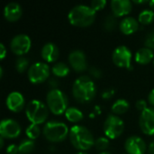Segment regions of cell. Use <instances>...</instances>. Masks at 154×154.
<instances>
[{
	"mask_svg": "<svg viewBox=\"0 0 154 154\" xmlns=\"http://www.w3.org/2000/svg\"><path fill=\"white\" fill-rule=\"evenodd\" d=\"M28 79L32 84H40L49 79L50 67L45 62H36L30 66L28 72Z\"/></svg>",
	"mask_w": 154,
	"mask_h": 154,
	"instance_id": "cell-8",
	"label": "cell"
},
{
	"mask_svg": "<svg viewBox=\"0 0 154 154\" xmlns=\"http://www.w3.org/2000/svg\"><path fill=\"white\" fill-rule=\"evenodd\" d=\"M19 152V148L15 144H10L6 148V153L7 154H17Z\"/></svg>",
	"mask_w": 154,
	"mask_h": 154,
	"instance_id": "cell-34",
	"label": "cell"
},
{
	"mask_svg": "<svg viewBox=\"0 0 154 154\" xmlns=\"http://www.w3.org/2000/svg\"><path fill=\"white\" fill-rule=\"evenodd\" d=\"M32 46V41L26 34L20 33L15 35L10 42V49L13 53L17 56H23L26 54Z\"/></svg>",
	"mask_w": 154,
	"mask_h": 154,
	"instance_id": "cell-10",
	"label": "cell"
},
{
	"mask_svg": "<svg viewBox=\"0 0 154 154\" xmlns=\"http://www.w3.org/2000/svg\"><path fill=\"white\" fill-rule=\"evenodd\" d=\"M21 134L20 125L14 119H3L0 123V134L5 139L17 138Z\"/></svg>",
	"mask_w": 154,
	"mask_h": 154,
	"instance_id": "cell-11",
	"label": "cell"
},
{
	"mask_svg": "<svg viewBox=\"0 0 154 154\" xmlns=\"http://www.w3.org/2000/svg\"><path fill=\"white\" fill-rule=\"evenodd\" d=\"M35 144L34 141L31 139H24L23 140L20 144L18 145L19 148V153L20 154H29L34 150Z\"/></svg>",
	"mask_w": 154,
	"mask_h": 154,
	"instance_id": "cell-24",
	"label": "cell"
},
{
	"mask_svg": "<svg viewBox=\"0 0 154 154\" xmlns=\"http://www.w3.org/2000/svg\"><path fill=\"white\" fill-rule=\"evenodd\" d=\"M5 104L10 111L14 113H18L23 109L25 101L23 96L20 92L13 91L7 96Z\"/></svg>",
	"mask_w": 154,
	"mask_h": 154,
	"instance_id": "cell-15",
	"label": "cell"
},
{
	"mask_svg": "<svg viewBox=\"0 0 154 154\" xmlns=\"http://www.w3.org/2000/svg\"><path fill=\"white\" fill-rule=\"evenodd\" d=\"M119 28L124 34L130 35L134 33L139 29V22L132 16H127L120 22Z\"/></svg>",
	"mask_w": 154,
	"mask_h": 154,
	"instance_id": "cell-19",
	"label": "cell"
},
{
	"mask_svg": "<svg viewBox=\"0 0 154 154\" xmlns=\"http://www.w3.org/2000/svg\"><path fill=\"white\" fill-rule=\"evenodd\" d=\"M27 119L33 125H42L45 123L49 116V108L41 100L33 99L30 101L25 107Z\"/></svg>",
	"mask_w": 154,
	"mask_h": 154,
	"instance_id": "cell-4",
	"label": "cell"
},
{
	"mask_svg": "<svg viewBox=\"0 0 154 154\" xmlns=\"http://www.w3.org/2000/svg\"><path fill=\"white\" fill-rule=\"evenodd\" d=\"M69 130L62 122L48 121L43 127V135L51 143H60L66 139Z\"/></svg>",
	"mask_w": 154,
	"mask_h": 154,
	"instance_id": "cell-6",
	"label": "cell"
},
{
	"mask_svg": "<svg viewBox=\"0 0 154 154\" xmlns=\"http://www.w3.org/2000/svg\"><path fill=\"white\" fill-rule=\"evenodd\" d=\"M148 153L154 154V141L152 142L148 146Z\"/></svg>",
	"mask_w": 154,
	"mask_h": 154,
	"instance_id": "cell-39",
	"label": "cell"
},
{
	"mask_svg": "<svg viewBox=\"0 0 154 154\" xmlns=\"http://www.w3.org/2000/svg\"><path fill=\"white\" fill-rule=\"evenodd\" d=\"M139 125L146 135H154V107H148L141 113Z\"/></svg>",
	"mask_w": 154,
	"mask_h": 154,
	"instance_id": "cell-12",
	"label": "cell"
},
{
	"mask_svg": "<svg viewBox=\"0 0 154 154\" xmlns=\"http://www.w3.org/2000/svg\"><path fill=\"white\" fill-rule=\"evenodd\" d=\"M103 129L108 139H116L124 133L125 123L118 116L109 115L104 122Z\"/></svg>",
	"mask_w": 154,
	"mask_h": 154,
	"instance_id": "cell-7",
	"label": "cell"
},
{
	"mask_svg": "<svg viewBox=\"0 0 154 154\" xmlns=\"http://www.w3.org/2000/svg\"><path fill=\"white\" fill-rule=\"evenodd\" d=\"M98 154H112L111 152H101L100 153Z\"/></svg>",
	"mask_w": 154,
	"mask_h": 154,
	"instance_id": "cell-44",
	"label": "cell"
},
{
	"mask_svg": "<svg viewBox=\"0 0 154 154\" xmlns=\"http://www.w3.org/2000/svg\"><path fill=\"white\" fill-rule=\"evenodd\" d=\"M117 24V21H116V17L112 14H109L106 17L105 21H104V29L107 32H112L116 29Z\"/></svg>",
	"mask_w": 154,
	"mask_h": 154,
	"instance_id": "cell-27",
	"label": "cell"
},
{
	"mask_svg": "<svg viewBox=\"0 0 154 154\" xmlns=\"http://www.w3.org/2000/svg\"><path fill=\"white\" fill-rule=\"evenodd\" d=\"M48 83H49V86H50L51 90H52V89H58V86H59L60 83H59V81L57 80V79H55V78H51V79H49Z\"/></svg>",
	"mask_w": 154,
	"mask_h": 154,
	"instance_id": "cell-35",
	"label": "cell"
},
{
	"mask_svg": "<svg viewBox=\"0 0 154 154\" xmlns=\"http://www.w3.org/2000/svg\"><path fill=\"white\" fill-rule=\"evenodd\" d=\"M23 14L22 6L15 2H11L7 4L4 8V16L8 22L14 23L18 21Z\"/></svg>",
	"mask_w": 154,
	"mask_h": 154,
	"instance_id": "cell-17",
	"label": "cell"
},
{
	"mask_svg": "<svg viewBox=\"0 0 154 154\" xmlns=\"http://www.w3.org/2000/svg\"><path fill=\"white\" fill-rule=\"evenodd\" d=\"M148 101H149V104L154 107V88L150 91L148 95Z\"/></svg>",
	"mask_w": 154,
	"mask_h": 154,
	"instance_id": "cell-38",
	"label": "cell"
},
{
	"mask_svg": "<svg viewBox=\"0 0 154 154\" xmlns=\"http://www.w3.org/2000/svg\"><path fill=\"white\" fill-rule=\"evenodd\" d=\"M25 134L28 137V139H31L32 141H34L35 139H37L41 134V130L39 125H33L31 124L25 130Z\"/></svg>",
	"mask_w": 154,
	"mask_h": 154,
	"instance_id": "cell-26",
	"label": "cell"
},
{
	"mask_svg": "<svg viewBox=\"0 0 154 154\" xmlns=\"http://www.w3.org/2000/svg\"><path fill=\"white\" fill-rule=\"evenodd\" d=\"M29 67V60L26 57H19L15 60V69L19 73H23Z\"/></svg>",
	"mask_w": 154,
	"mask_h": 154,
	"instance_id": "cell-28",
	"label": "cell"
},
{
	"mask_svg": "<svg viewBox=\"0 0 154 154\" xmlns=\"http://www.w3.org/2000/svg\"><path fill=\"white\" fill-rule=\"evenodd\" d=\"M149 5H150L151 9L153 11L154 10V0H151V1H149Z\"/></svg>",
	"mask_w": 154,
	"mask_h": 154,
	"instance_id": "cell-40",
	"label": "cell"
},
{
	"mask_svg": "<svg viewBox=\"0 0 154 154\" xmlns=\"http://www.w3.org/2000/svg\"><path fill=\"white\" fill-rule=\"evenodd\" d=\"M106 5V0H94L91 2L90 6L97 12L99 10H102Z\"/></svg>",
	"mask_w": 154,
	"mask_h": 154,
	"instance_id": "cell-30",
	"label": "cell"
},
{
	"mask_svg": "<svg viewBox=\"0 0 154 154\" xmlns=\"http://www.w3.org/2000/svg\"><path fill=\"white\" fill-rule=\"evenodd\" d=\"M77 154H88V153H87V152H78Z\"/></svg>",
	"mask_w": 154,
	"mask_h": 154,
	"instance_id": "cell-45",
	"label": "cell"
},
{
	"mask_svg": "<svg viewBox=\"0 0 154 154\" xmlns=\"http://www.w3.org/2000/svg\"><path fill=\"white\" fill-rule=\"evenodd\" d=\"M42 58L48 63L54 62L58 60L60 51L57 45L52 42H47L42 49Z\"/></svg>",
	"mask_w": 154,
	"mask_h": 154,
	"instance_id": "cell-18",
	"label": "cell"
},
{
	"mask_svg": "<svg viewBox=\"0 0 154 154\" xmlns=\"http://www.w3.org/2000/svg\"><path fill=\"white\" fill-rule=\"evenodd\" d=\"M152 60H154L153 51L149 48H141L135 53V61L141 65L149 64Z\"/></svg>",
	"mask_w": 154,
	"mask_h": 154,
	"instance_id": "cell-20",
	"label": "cell"
},
{
	"mask_svg": "<svg viewBox=\"0 0 154 154\" xmlns=\"http://www.w3.org/2000/svg\"><path fill=\"white\" fill-rule=\"evenodd\" d=\"M46 104L49 110L56 116L65 114L68 107V97L60 89L50 90L46 96Z\"/></svg>",
	"mask_w": 154,
	"mask_h": 154,
	"instance_id": "cell-5",
	"label": "cell"
},
{
	"mask_svg": "<svg viewBox=\"0 0 154 154\" xmlns=\"http://www.w3.org/2000/svg\"><path fill=\"white\" fill-rule=\"evenodd\" d=\"M135 106H136V108H137L139 111H141V113H142L143 111H144L145 109L148 108V107H147V102H146L145 100H143V99L138 100V101L136 102V104H135Z\"/></svg>",
	"mask_w": 154,
	"mask_h": 154,
	"instance_id": "cell-32",
	"label": "cell"
},
{
	"mask_svg": "<svg viewBox=\"0 0 154 154\" xmlns=\"http://www.w3.org/2000/svg\"><path fill=\"white\" fill-rule=\"evenodd\" d=\"M96 11L89 5H78L74 6L68 14L70 24L78 27H87L91 25L96 19Z\"/></svg>",
	"mask_w": 154,
	"mask_h": 154,
	"instance_id": "cell-3",
	"label": "cell"
},
{
	"mask_svg": "<svg viewBox=\"0 0 154 154\" xmlns=\"http://www.w3.org/2000/svg\"><path fill=\"white\" fill-rule=\"evenodd\" d=\"M71 144L79 151H88L95 145V140L92 133L83 125H74L69 129V134Z\"/></svg>",
	"mask_w": 154,
	"mask_h": 154,
	"instance_id": "cell-2",
	"label": "cell"
},
{
	"mask_svg": "<svg viewBox=\"0 0 154 154\" xmlns=\"http://www.w3.org/2000/svg\"><path fill=\"white\" fill-rule=\"evenodd\" d=\"M134 3H135V4H145V3H149V2L145 1V0H143V1H136V0H134Z\"/></svg>",
	"mask_w": 154,
	"mask_h": 154,
	"instance_id": "cell-41",
	"label": "cell"
},
{
	"mask_svg": "<svg viewBox=\"0 0 154 154\" xmlns=\"http://www.w3.org/2000/svg\"><path fill=\"white\" fill-rule=\"evenodd\" d=\"M153 64H154V60H153Z\"/></svg>",
	"mask_w": 154,
	"mask_h": 154,
	"instance_id": "cell-46",
	"label": "cell"
},
{
	"mask_svg": "<svg viewBox=\"0 0 154 154\" xmlns=\"http://www.w3.org/2000/svg\"><path fill=\"white\" fill-rule=\"evenodd\" d=\"M95 146L98 151L106 152V149L109 147V140L106 137H99L95 142Z\"/></svg>",
	"mask_w": 154,
	"mask_h": 154,
	"instance_id": "cell-29",
	"label": "cell"
},
{
	"mask_svg": "<svg viewBox=\"0 0 154 154\" xmlns=\"http://www.w3.org/2000/svg\"><path fill=\"white\" fill-rule=\"evenodd\" d=\"M125 149L128 154H144L146 152L147 146L143 138L133 135L126 139L125 143Z\"/></svg>",
	"mask_w": 154,
	"mask_h": 154,
	"instance_id": "cell-13",
	"label": "cell"
},
{
	"mask_svg": "<svg viewBox=\"0 0 154 154\" xmlns=\"http://www.w3.org/2000/svg\"><path fill=\"white\" fill-rule=\"evenodd\" d=\"M65 116H66V118H67L68 121H69L71 123H78V122H80L83 119L84 115L77 107L71 106V107H69L66 110Z\"/></svg>",
	"mask_w": 154,
	"mask_h": 154,
	"instance_id": "cell-21",
	"label": "cell"
},
{
	"mask_svg": "<svg viewBox=\"0 0 154 154\" xmlns=\"http://www.w3.org/2000/svg\"><path fill=\"white\" fill-rule=\"evenodd\" d=\"M130 105L127 100L125 99H117L112 106L111 109L114 115H123L128 111Z\"/></svg>",
	"mask_w": 154,
	"mask_h": 154,
	"instance_id": "cell-22",
	"label": "cell"
},
{
	"mask_svg": "<svg viewBox=\"0 0 154 154\" xmlns=\"http://www.w3.org/2000/svg\"><path fill=\"white\" fill-rule=\"evenodd\" d=\"M4 137H0V148H3L4 147Z\"/></svg>",
	"mask_w": 154,
	"mask_h": 154,
	"instance_id": "cell-42",
	"label": "cell"
},
{
	"mask_svg": "<svg viewBox=\"0 0 154 154\" xmlns=\"http://www.w3.org/2000/svg\"><path fill=\"white\" fill-rule=\"evenodd\" d=\"M6 55V49L4 45V43H0V59L3 60Z\"/></svg>",
	"mask_w": 154,
	"mask_h": 154,
	"instance_id": "cell-37",
	"label": "cell"
},
{
	"mask_svg": "<svg viewBox=\"0 0 154 154\" xmlns=\"http://www.w3.org/2000/svg\"><path fill=\"white\" fill-rule=\"evenodd\" d=\"M112 60L116 66L130 69L132 62V52L128 47L120 45L114 50L112 53Z\"/></svg>",
	"mask_w": 154,
	"mask_h": 154,
	"instance_id": "cell-9",
	"label": "cell"
},
{
	"mask_svg": "<svg viewBox=\"0 0 154 154\" xmlns=\"http://www.w3.org/2000/svg\"><path fill=\"white\" fill-rule=\"evenodd\" d=\"M114 95V90L113 89H106L102 93V97L104 99H109L112 97V96Z\"/></svg>",
	"mask_w": 154,
	"mask_h": 154,
	"instance_id": "cell-36",
	"label": "cell"
},
{
	"mask_svg": "<svg viewBox=\"0 0 154 154\" xmlns=\"http://www.w3.org/2000/svg\"><path fill=\"white\" fill-rule=\"evenodd\" d=\"M96 85L89 76L82 75L79 77L73 83V97L80 104H87L92 101L96 96Z\"/></svg>",
	"mask_w": 154,
	"mask_h": 154,
	"instance_id": "cell-1",
	"label": "cell"
},
{
	"mask_svg": "<svg viewBox=\"0 0 154 154\" xmlns=\"http://www.w3.org/2000/svg\"><path fill=\"white\" fill-rule=\"evenodd\" d=\"M69 62L77 72H84L88 69V61L85 53L80 50H75L69 55Z\"/></svg>",
	"mask_w": 154,
	"mask_h": 154,
	"instance_id": "cell-14",
	"label": "cell"
},
{
	"mask_svg": "<svg viewBox=\"0 0 154 154\" xmlns=\"http://www.w3.org/2000/svg\"><path fill=\"white\" fill-rule=\"evenodd\" d=\"M111 9L116 17H121L128 14L132 11V2L129 0H112Z\"/></svg>",
	"mask_w": 154,
	"mask_h": 154,
	"instance_id": "cell-16",
	"label": "cell"
},
{
	"mask_svg": "<svg viewBox=\"0 0 154 154\" xmlns=\"http://www.w3.org/2000/svg\"><path fill=\"white\" fill-rule=\"evenodd\" d=\"M0 77L2 78L3 77V68L0 67Z\"/></svg>",
	"mask_w": 154,
	"mask_h": 154,
	"instance_id": "cell-43",
	"label": "cell"
},
{
	"mask_svg": "<svg viewBox=\"0 0 154 154\" xmlns=\"http://www.w3.org/2000/svg\"><path fill=\"white\" fill-rule=\"evenodd\" d=\"M89 73H90V75H91L94 79H100L101 76H102L101 70L98 69L97 68H95V67H92V68L89 69Z\"/></svg>",
	"mask_w": 154,
	"mask_h": 154,
	"instance_id": "cell-33",
	"label": "cell"
},
{
	"mask_svg": "<svg viewBox=\"0 0 154 154\" xmlns=\"http://www.w3.org/2000/svg\"><path fill=\"white\" fill-rule=\"evenodd\" d=\"M144 45L146 48L154 50V31L147 34V36L144 40Z\"/></svg>",
	"mask_w": 154,
	"mask_h": 154,
	"instance_id": "cell-31",
	"label": "cell"
},
{
	"mask_svg": "<svg viewBox=\"0 0 154 154\" xmlns=\"http://www.w3.org/2000/svg\"><path fill=\"white\" fill-rule=\"evenodd\" d=\"M51 72L57 78H64L69 73V68L64 62H57L52 66Z\"/></svg>",
	"mask_w": 154,
	"mask_h": 154,
	"instance_id": "cell-23",
	"label": "cell"
},
{
	"mask_svg": "<svg viewBox=\"0 0 154 154\" xmlns=\"http://www.w3.org/2000/svg\"><path fill=\"white\" fill-rule=\"evenodd\" d=\"M154 20V12L152 9H144L143 10L139 16H138V22L142 24H149L152 23Z\"/></svg>",
	"mask_w": 154,
	"mask_h": 154,
	"instance_id": "cell-25",
	"label": "cell"
}]
</instances>
